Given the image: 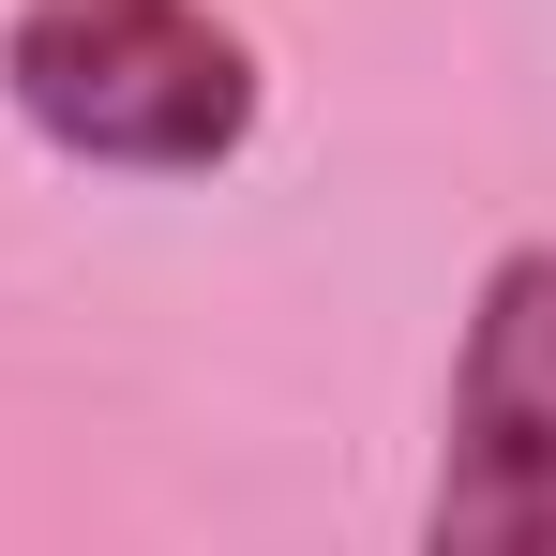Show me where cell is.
I'll use <instances>...</instances> for the list:
<instances>
[{"label": "cell", "mask_w": 556, "mask_h": 556, "mask_svg": "<svg viewBox=\"0 0 556 556\" xmlns=\"http://www.w3.org/2000/svg\"><path fill=\"white\" fill-rule=\"evenodd\" d=\"M0 105L105 181H211L256 151L271 76L256 30L211 0H15L0 15Z\"/></svg>", "instance_id": "1"}, {"label": "cell", "mask_w": 556, "mask_h": 556, "mask_svg": "<svg viewBox=\"0 0 556 556\" xmlns=\"http://www.w3.org/2000/svg\"><path fill=\"white\" fill-rule=\"evenodd\" d=\"M421 542L437 556H556V241H511L466 301Z\"/></svg>", "instance_id": "2"}]
</instances>
